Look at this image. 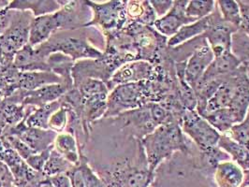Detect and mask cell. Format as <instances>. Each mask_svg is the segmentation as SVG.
I'll list each match as a JSON object with an SVG mask.
<instances>
[{"instance_id": "obj_1", "label": "cell", "mask_w": 249, "mask_h": 187, "mask_svg": "<svg viewBox=\"0 0 249 187\" xmlns=\"http://www.w3.org/2000/svg\"><path fill=\"white\" fill-rule=\"evenodd\" d=\"M168 91L161 83L142 81L129 83L113 88L108 96L105 118L118 116L124 112L136 110L150 102H159Z\"/></svg>"}, {"instance_id": "obj_2", "label": "cell", "mask_w": 249, "mask_h": 187, "mask_svg": "<svg viewBox=\"0 0 249 187\" xmlns=\"http://www.w3.org/2000/svg\"><path fill=\"white\" fill-rule=\"evenodd\" d=\"M90 30V29H89ZM98 29H95L94 33L88 37V30H65L54 33L52 37L34 48L37 54L46 60V58L54 52H61L66 56L71 57L73 61L79 58H92L99 59L103 52L92 46V40L94 37L101 35L100 31L95 34Z\"/></svg>"}, {"instance_id": "obj_3", "label": "cell", "mask_w": 249, "mask_h": 187, "mask_svg": "<svg viewBox=\"0 0 249 187\" xmlns=\"http://www.w3.org/2000/svg\"><path fill=\"white\" fill-rule=\"evenodd\" d=\"M145 150L150 173L154 172L159 164L170 157L175 151L187 152L186 139L179 122H172L159 126L154 132L142 139Z\"/></svg>"}, {"instance_id": "obj_4", "label": "cell", "mask_w": 249, "mask_h": 187, "mask_svg": "<svg viewBox=\"0 0 249 187\" xmlns=\"http://www.w3.org/2000/svg\"><path fill=\"white\" fill-rule=\"evenodd\" d=\"M117 118L123 122L122 128H128L140 139L154 132L160 125L172 122L180 123L168 109L157 102H150L136 110L123 112Z\"/></svg>"}, {"instance_id": "obj_5", "label": "cell", "mask_w": 249, "mask_h": 187, "mask_svg": "<svg viewBox=\"0 0 249 187\" xmlns=\"http://www.w3.org/2000/svg\"><path fill=\"white\" fill-rule=\"evenodd\" d=\"M34 15L30 11L13 10L10 25L0 37V50L5 54L15 55L29 42L30 28Z\"/></svg>"}, {"instance_id": "obj_6", "label": "cell", "mask_w": 249, "mask_h": 187, "mask_svg": "<svg viewBox=\"0 0 249 187\" xmlns=\"http://www.w3.org/2000/svg\"><path fill=\"white\" fill-rule=\"evenodd\" d=\"M0 161L13 173L15 187H38L47 179L42 172L31 169L4 138H0Z\"/></svg>"}, {"instance_id": "obj_7", "label": "cell", "mask_w": 249, "mask_h": 187, "mask_svg": "<svg viewBox=\"0 0 249 187\" xmlns=\"http://www.w3.org/2000/svg\"><path fill=\"white\" fill-rule=\"evenodd\" d=\"M180 125L182 130L195 141L203 152L217 146L220 133L215 130L196 111H185L182 113Z\"/></svg>"}, {"instance_id": "obj_8", "label": "cell", "mask_w": 249, "mask_h": 187, "mask_svg": "<svg viewBox=\"0 0 249 187\" xmlns=\"http://www.w3.org/2000/svg\"><path fill=\"white\" fill-rule=\"evenodd\" d=\"M88 2L93 11V20L88 26L99 25L108 34L122 30L127 24L126 1H110L105 4Z\"/></svg>"}, {"instance_id": "obj_9", "label": "cell", "mask_w": 249, "mask_h": 187, "mask_svg": "<svg viewBox=\"0 0 249 187\" xmlns=\"http://www.w3.org/2000/svg\"><path fill=\"white\" fill-rule=\"evenodd\" d=\"M57 135L58 134L56 132L51 129L28 127L23 120L18 125L9 128L4 137L15 136L35 153H40L53 144Z\"/></svg>"}, {"instance_id": "obj_10", "label": "cell", "mask_w": 249, "mask_h": 187, "mask_svg": "<svg viewBox=\"0 0 249 187\" xmlns=\"http://www.w3.org/2000/svg\"><path fill=\"white\" fill-rule=\"evenodd\" d=\"M157 69L151 63L142 60L125 63L121 66L107 83L109 90L129 83H138L142 81H152L157 79Z\"/></svg>"}, {"instance_id": "obj_11", "label": "cell", "mask_w": 249, "mask_h": 187, "mask_svg": "<svg viewBox=\"0 0 249 187\" xmlns=\"http://www.w3.org/2000/svg\"><path fill=\"white\" fill-rule=\"evenodd\" d=\"M213 59L214 56L210 45L203 35L202 40L193 51L190 58L187 61L185 69V80L193 89L199 83Z\"/></svg>"}, {"instance_id": "obj_12", "label": "cell", "mask_w": 249, "mask_h": 187, "mask_svg": "<svg viewBox=\"0 0 249 187\" xmlns=\"http://www.w3.org/2000/svg\"><path fill=\"white\" fill-rule=\"evenodd\" d=\"M238 27L226 23L220 14L216 13L212 26L205 32L204 37L210 45L213 56L217 57L227 51H231V35Z\"/></svg>"}, {"instance_id": "obj_13", "label": "cell", "mask_w": 249, "mask_h": 187, "mask_svg": "<svg viewBox=\"0 0 249 187\" xmlns=\"http://www.w3.org/2000/svg\"><path fill=\"white\" fill-rule=\"evenodd\" d=\"M187 4L188 1H174V5L169 13L156 20L154 26L163 37H173L184 25L198 21L186 15Z\"/></svg>"}, {"instance_id": "obj_14", "label": "cell", "mask_w": 249, "mask_h": 187, "mask_svg": "<svg viewBox=\"0 0 249 187\" xmlns=\"http://www.w3.org/2000/svg\"><path fill=\"white\" fill-rule=\"evenodd\" d=\"M241 66L242 60L239 59L231 51H227L220 56L214 57L213 61L207 68L206 71L193 90L195 91L213 80L223 78L233 73Z\"/></svg>"}, {"instance_id": "obj_15", "label": "cell", "mask_w": 249, "mask_h": 187, "mask_svg": "<svg viewBox=\"0 0 249 187\" xmlns=\"http://www.w3.org/2000/svg\"><path fill=\"white\" fill-rule=\"evenodd\" d=\"M59 29L60 26L56 13L36 17L31 25L28 44L31 47H37L47 41Z\"/></svg>"}, {"instance_id": "obj_16", "label": "cell", "mask_w": 249, "mask_h": 187, "mask_svg": "<svg viewBox=\"0 0 249 187\" xmlns=\"http://www.w3.org/2000/svg\"><path fill=\"white\" fill-rule=\"evenodd\" d=\"M62 101L56 100L49 104L37 107L33 105L25 106V116L24 121L28 127H35L39 129H49V119L53 112L61 107Z\"/></svg>"}, {"instance_id": "obj_17", "label": "cell", "mask_w": 249, "mask_h": 187, "mask_svg": "<svg viewBox=\"0 0 249 187\" xmlns=\"http://www.w3.org/2000/svg\"><path fill=\"white\" fill-rule=\"evenodd\" d=\"M215 15L216 13H213L195 23L184 25L175 35L167 40V45L169 47H175L187 42V40H191L193 37H198L201 33H205L212 26Z\"/></svg>"}, {"instance_id": "obj_18", "label": "cell", "mask_w": 249, "mask_h": 187, "mask_svg": "<svg viewBox=\"0 0 249 187\" xmlns=\"http://www.w3.org/2000/svg\"><path fill=\"white\" fill-rule=\"evenodd\" d=\"M125 13L129 23L152 26L157 20V14L148 1H126ZM126 24V25H127Z\"/></svg>"}, {"instance_id": "obj_19", "label": "cell", "mask_w": 249, "mask_h": 187, "mask_svg": "<svg viewBox=\"0 0 249 187\" xmlns=\"http://www.w3.org/2000/svg\"><path fill=\"white\" fill-rule=\"evenodd\" d=\"M214 180L218 187H241L244 170L234 162L220 163L216 167Z\"/></svg>"}, {"instance_id": "obj_20", "label": "cell", "mask_w": 249, "mask_h": 187, "mask_svg": "<svg viewBox=\"0 0 249 187\" xmlns=\"http://www.w3.org/2000/svg\"><path fill=\"white\" fill-rule=\"evenodd\" d=\"M217 147L227 152L231 156V159L243 170H249V151L245 146L241 145L226 134H223L220 136Z\"/></svg>"}, {"instance_id": "obj_21", "label": "cell", "mask_w": 249, "mask_h": 187, "mask_svg": "<svg viewBox=\"0 0 249 187\" xmlns=\"http://www.w3.org/2000/svg\"><path fill=\"white\" fill-rule=\"evenodd\" d=\"M53 148L72 165L78 166L80 164L78 143L76 137L72 134L69 132L59 133L53 142Z\"/></svg>"}, {"instance_id": "obj_22", "label": "cell", "mask_w": 249, "mask_h": 187, "mask_svg": "<svg viewBox=\"0 0 249 187\" xmlns=\"http://www.w3.org/2000/svg\"><path fill=\"white\" fill-rule=\"evenodd\" d=\"M60 8L58 1H13L8 6L10 10L31 11L37 17L56 13Z\"/></svg>"}, {"instance_id": "obj_23", "label": "cell", "mask_w": 249, "mask_h": 187, "mask_svg": "<svg viewBox=\"0 0 249 187\" xmlns=\"http://www.w3.org/2000/svg\"><path fill=\"white\" fill-rule=\"evenodd\" d=\"M213 127L220 133L226 134L232 126L236 125V120L229 108L219 109L201 115Z\"/></svg>"}, {"instance_id": "obj_24", "label": "cell", "mask_w": 249, "mask_h": 187, "mask_svg": "<svg viewBox=\"0 0 249 187\" xmlns=\"http://www.w3.org/2000/svg\"><path fill=\"white\" fill-rule=\"evenodd\" d=\"M74 165L65 159L60 153H58L54 148L51 152L50 156L45 163L42 173L47 178L54 177L57 175L66 174L71 169L74 168Z\"/></svg>"}, {"instance_id": "obj_25", "label": "cell", "mask_w": 249, "mask_h": 187, "mask_svg": "<svg viewBox=\"0 0 249 187\" xmlns=\"http://www.w3.org/2000/svg\"><path fill=\"white\" fill-rule=\"evenodd\" d=\"M217 7L220 10L223 21L226 23L235 25L239 28L242 21V16L238 1L219 0L217 1Z\"/></svg>"}, {"instance_id": "obj_26", "label": "cell", "mask_w": 249, "mask_h": 187, "mask_svg": "<svg viewBox=\"0 0 249 187\" xmlns=\"http://www.w3.org/2000/svg\"><path fill=\"white\" fill-rule=\"evenodd\" d=\"M214 1H200V0H192L188 1L186 8V15L187 17L194 18L199 20L209 16L213 12Z\"/></svg>"}, {"instance_id": "obj_27", "label": "cell", "mask_w": 249, "mask_h": 187, "mask_svg": "<svg viewBox=\"0 0 249 187\" xmlns=\"http://www.w3.org/2000/svg\"><path fill=\"white\" fill-rule=\"evenodd\" d=\"M226 135L249 151V108L245 119L241 123L233 125Z\"/></svg>"}, {"instance_id": "obj_28", "label": "cell", "mask_w": 249, "mask_h": 187, "mask_svg": "<svg viewBox=\"0 0 249 187\" xmlns=\"http://www.w3.org/2000/svg\"><path fill=\"white\" fill-rule=\"evenodd\" d=\"M78 167L81 170L85 187H105L100 176L88 165V159L85 157V155L80 157V164Z\"/></svg>"}, {"instance_id": "obj_29", "label": "cell", "mask_w": 249, "mask_h": 187, "mask_svg": "<svg viewBox=\"0 0 249 187\" xmlns=\"http://www.w3.org/2000/svg\"><path fill=\"white\" fill-rule=\"evenodd\" d=\"M62 101V100H61ZM49 129L56 132L57 134L62 133L63 130L67 128L68 125V109L66 105L63 103L61 104V107L52 114V116L49 119Z\"/></svg>"}, {"instance_id": "obj_30", "label": "cell", "mask_w": 249, "mask_h": 187, "mask_svg": "<svg viewBox=\"0 0 249 187\" xmlns=\"http://www.w3.org/2000/svg\"><path fill=\"white\" fill-rule=\"evenodd\" d=\"M150 4L152 6V8L154 9L155 13L158 16H161L163 17L165 14L169 13V11L172 9L173 5H174V1H150Z\"/></svg>"}, {"instance_id": "obj_31", "label": "cell", "mask_w": 249, "mask_h": 187, "mask_svg": "<svg viewBox=\"0 0 249 187\" xmlns=\"http://www.w3.org/2000/svg\"><path fill=\"white\" fill-rule=\"evenodd\" d=\"M240 11H241V16H242V21L240 24V28L246 33L249 35V5L238 1Z\"/></svg>"}, {"instance_id": "obj_32", "label": "cell", "mask_w": 249, "mask_h": 187, "mask_svg": "<svg viewBox=\"0 0 249 187\" xmlns=\"http://www.w3.org/2000/svg\"><path fill=\"white\" fill-rule=\"evenodd\" d=\"M12 15H13V10L8 9V7L0 8V37L10 25Z\"/></svg>"}, {"instance_id": "obj_33", "label": "cell", "mask_w": 249, "mask_h": 187, "mask_svg": "<svg viewBox=\"0 0 249 187\" xmlns=\"http://www.w3.org/2000/svg\"><path fill=\"white\" fill-rule=\"evenodd\" d=\"M66 175L70 178L72 187H85L82 173L78 166H75L74 168L68 171Z\"/></svg>"}, {"instance_id": "obj_34", "label": "cell", "mask_w": 249, "mask_h": 187, "mask_svg": "<svg viewBox=\"0 0 249 187\" xmlns=\"http://www.w3.org/2000/svg\"><path fill=\"white\" fill-rule=\"evenodd\" d=\"M48 179L54 187H72L70 178L66 174L57 175Z\"/></svg>"}, {"instance_id": "obj_35", "label": "cell", "mask_w": 249, "mask_h": 187, "mask_svg": "<svg viewBox=\"0 0 249 187\" xmlns=\"http://www.w3.org/2000/svg\"><path fill=\"white\" fill-rule=\"evenodd\" d=\"M241 187H249V170H244V182Z\"/></svg>"}, {"instance_id": "obj_36", "label": "cell", "mask_w": 249, "mask_h": 187, "mask_svg": "<svg viewBox=\"0 0 249 187\" xmlns=\"http://www.w3.org/2000/svg\"><path fill=\"white\" fill-rule=\"evenodd\" d=\"M38 187H54L53 185H52V183L50 182V180L47 178L45 181H43L41 184H40V186Z\"/></svg>"}, {"instance_id": "obj_37", "label": "cell", "mask_w": 249, "mask_h": 187, "mask_svg": "<svg viewBox=\"0 0 249 187\" xmlns=\"http://www.w3.org/2000/svg\"><path fill=\"white\" fill-rule=\"evenodd\" d=\"M9 1H0V8H5L9 6Z\"/></svg>"}, {"instance_id": "obj_38", "label": "cell", "mask_w": 249, "mask_h": 187, "mask_svg": "<svg viewBox=\"0 0 249 187\" xmlns=\"http://www.w3.org/2000/svg\"><path fill=\"white\" fill-rule=\"evenodd\" d=\"M0 187H3V185L1 184V182H0Z\"/></svg>"}, {"instance_id": "obj_39", "label": "cell", "mask_w": 249, "mask_h": 187, "mask_svg": "<svg viewBox=\"0 0 249 187\" xmlns=\"http://www.w3.org/2000/svg\"></svg>"}]
</instances>
